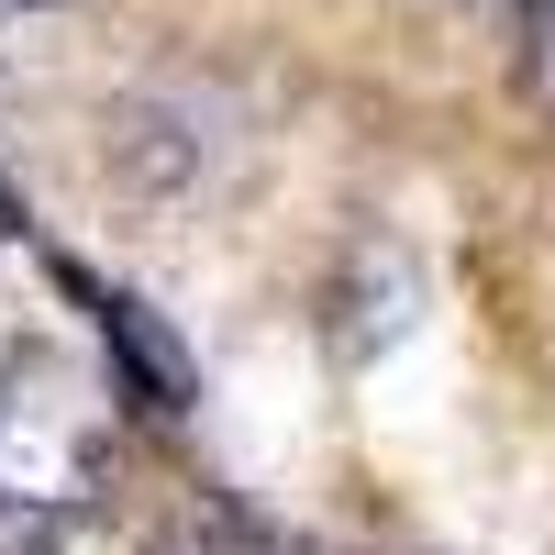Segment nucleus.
<instances>
[{"instance_id":"f257e3e1","label":"nucleus","mask_w":555,"mask_h":555,"mask_svg":"<svg viewBox=\"0 0 555 555\" xmlns=\"http://www.w3.org/2000/svg\"><path fill=\"white\" fill-rule=\"evenodd\" d=\"M112 467H122L112 389L56 345H12L0 356V512L67 522L112 489Z\"/></svg>"},{"instance_id":"f03ea898","label":"nucleus","mask_w":555,"mask_h":555,"mask_svg":"<svg viewBox=\"0 0 555 555\" xmlns=\"http://www.w3.org/2000/svg\"><path fill=\"white\" fill-rule=\"evenodd\" d=\"M89 289V311H101V334L122 345V366H133V389H145L156 411H190V356H178V334L145 311V300H122V289H101V278H78Z\"/></svg>"},{"instance_id":"7ed1b4c3","label":"nucleus","mask_w":555,"mask_h":555,"mask_svg":"<svg viewBox=\"0 0 555 555\" xmlns=\"http://www.w3.org/2000/svg\"><path fill=\"white\" fill-rule=\"evenodd\" d=\"M334 334H345V356H378V345L411 334V267H400L389 245H366V256H356V300L334 311Z\"/></svg>"},{"instance_id":"20e7f679","label":"nucleus","mask_w":555,"mask_h":555,"mask_svg":"<svg viewBox=\"0 0 555 555\" xmlns=\"http://www.w3.org/2000/svg\"><path fill=\"white\" fill-rule=\"evenodd\" d=\"M145 555H289L256 512H234V500H178V512L145 533Z\"/></svg>"},{"instance_id":"39448f33","label":"nucleus","mask_w":555,"mask_h":555,"mask_svg":"<svg viewBox=\"0 0 555 555\" xmlns=\"http://www.w3.org/2000/svg\"><path fill=\"white\" fill-rule=\"evenodd\" d=\"M522 78H533V101L555 112V0H533V56H522Z\"/></svg>"},{"instance_id":"423d86ee","label":"nucleus","mask_w":555,"mask_h":555,"mask_svg":"<svg viewBox=\"0 0 555 555\" xmlns=\"http://www.w3.org/2000/svg\"><path fill=\"white\" fill-rule=\"evenodd\" d=\"M0 555H56V533H44V522H34V533H12V544H0Z\"/></svg>"},{"instance_id":"0eeeda50","label":"nucleus","mask_w":555,"mask_h":555,"mask_svg":"<svg viewBox=\"0 0 555 555\" xmlns=\"http://www.w3.org/2000/svg\"><path fill=\"white\" fill-rule=\"evenodd\" d=\"M478 12H533V0H478Z\"/></svg>"}]
</instances>
